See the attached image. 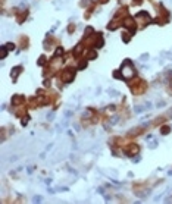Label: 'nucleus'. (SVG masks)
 Listing matches in <instances>:
<instances>
[{"instance_id":"nucleus-28","label":"nucleus","mask_w":172,"mask_h":204,"mask_svg":"<svg viewBox=\"0 0 172 204\" xmlns=\"http://www.w3.org/2000/svg\"><path fill=\"white\" fill-rule=\"evenodd\" d=\"M44 87H50V81L49 79H44Z\"/></svg>"},{"instance_id":"nucleus-22","label":"nucleus","mask_w":172,"mask_h":204,"mask_svg":"<svg viewBox=\"0 0 172 204\" xmlns=\"http://www.w3.org/2000/svg\"><path fill=\"white\" fill-rule=\"evenodd\" d=\"M0 52H2V59H6V56H8V49L5 47V46H2V47H0Z\"/></svg>"},{"instance_id":"nucleus-14","label":"nucleus","mask_w":172,"mask_h":204,"mask_svg":"<svg viewBox=\"0 0 172 204\" xmlns=\"http://www.w3.org/2000/svg\"><path fill=\"white\" fill-rule=\"evenodd\" d=\"M19 43H21V49H28V46H29V40H28L27 35H22L21 40H19Z\"/></svg>"},{"instance_id":"nucleus-21","label":"nucleus","mask_w":172,"mask_h":204,"mask_svg":"<svg viewBox=\"0 0 172 204\" xmlns=\"http://www.w3.org/2000/svg\"><path fill=\"white\" fill-rule=\"evenodd\" d=\"M113 78H118V79H124V75H122L121 69H118V71H115V72H113Z\"/></svg>"},{"instance_id":"nucleus-27","label":"nucleus","mask_w":172,"mask_h":204,"mask_svg":"<svg viewBox=\"0 0 172 204\" xmlns=\"http://www.w3.org/2000/svg\"><path fill=\"white\" fill-rule=\"evenodd\" d=\"M169 93H172V73H171V79H169V85H168Z\"/></svg>"},{"instance_id":"nucleus-3","label":"nucleus","mask_w":172,"mask_h":204,"mask_svg":"<svg viewBox=\"0 0 172 204\" xmlns=\"http://www.w3.org/2000/svg\"><path fill=\"white\" fill-rule=\"evenodd\" d=\"M134 19L137 21V25H138L140 28H146L149 24H152V16H150V13H149L147 10L138 12V13L135 15Z\"/></svg>"},{"instance_id":"nucleus-1","label":"nucleus","mask_w":172,"mask_h":204,"mask_svg":"<svg viewBox=\"0 0 172 204\" xmlns=\"http://www.w3.org/2000/svg\"><path fill=\"white\" fill-rule=\"evenodd\" d=\"M128 85H129V90H131V93H132L134 96H141V94H144L146 90H147V82H146L144 79H140V78L131 81Z\"/></svg>"},{"instance_id":"nucleus-23","label":"nucleus","mask_w":172,"mask_h":204,"mask_svg":"<svg viewBox=\"0 0 172 204\" xmlns=\"http://www.w3.org/2000/svg\"><path fill=\"white\" fill-rule=\"evenodd\" d=\"M5 47H6V49H8L9 52L15 50V44H13V43H6V44H5Z\"/></svg>"},{"instance_id":"nucleus-18","label":"nucleus","mask_w":172,"mask_h":204,"mask_svg":"<svg viewBox=\"0 0 172 204\" xmlns=\"http://www.w3.org/2000/svg\"><path fill=\"white\" fill-rule=\"evenodd\" d=\"M93 34H94V29H93L91 27H87L85 31H84V38H88V37H91Z\"/></svg>"},{"instance_id":"nucleus-8","label":"nucleus","mask_w":172,"mask_h":204,"mask_svg":"<svg viewBox=\"0 0 172 204\" xmlns=\"http://www.w3.org/2000/svg\"><path fill=\"white\" fill-rule=\"evenodd\" d=\"M103 46H105V38H103L101 32H99V34H96V35H94L93 47H96V49H101Z\"/></svg>"},{"instance_id":"nucleus-12","label":"nucleus","mask_w":172,"mask_h":204,"mask_svg":"<svg viewBox=\"0 0 172 204\" xmlns=\"http://www.w3.org/2000/svg\"><path fill=\"white\" fill-rule=\"evenodd\" d=\"M53 44H55V38L49 34V35L46 37V40H44V49L50 50V49H53Z\"/></svg>"},{"instance_id":"nucleus-19","label":"nucleus","mask_w":172,"mask_h":204,"mask_svg":"<svg viewBox=\"0 0 172 204\" xmlns=\"http://www.w3.org/2000/svg\"><path fill=\"white\" fill-rule=\"evenodd\" d=\"M169 132H171V128H169L168 125H162V126H160V134H162V135H168Z\"/></svg>"},{"instance_id":"nucleus-29","label":"nucleus","mask_w":172,"mask_h":204,"mask_svg":"<svg viewBox=\"0 0 172 204\" xmlns=\"http://www.w3.org/2000/svg\"><path fill=\"white\" fill-rule=\"evenodd\" d=\"M143 0H134V5H141Z\"/></svg>"},{"instance_id":"nucleus-4","label":"nucleus","mask_w":172,"mask_h":204,"mask_svg":"<svg viewBox=\"0 0 172 204\" xmlns=\"http://www.w3.org/2000/svg\"><path fill=\"white\" fill-rule=\"evenodd\" d=\"M75 75H77V71L74 68H65L62 72H60V81L65 84H69L75 79Z\"/></svg>"},{"instance_id":"nucleus-16","label":"nucleus","mask_w":172,"mask_h":204,"mask_svg":"<svg viewBox=\"0 0 172 204\" xmlns=\"http://www.w3.org/2000/svg\"><path fill=\"white\" fill-rule=\"evenodd\" d=\"M131 35H132V34H131L129 31L122 32V41H124V43H129V41H131Z\"/></svg>"},{"instance_id":"nucleus-5","label":"nucleus","mask_w":172,"mask_h":204,"mask_svg":"<svg viewBox=\"0 0 172 204\" xmlns=\"http://www.w3.org/2000/svg\"><path fill=\"white\" fill-rule=\"evenodd\" d=\"M124 151L128 157H134L140 153V145L137 143H128L125 147H124Z\"/></svg>"},{"instance_id":"nucleus-6","label":"nucleus","mask_w":172,"mask_h":204,"mask_svg":"<svg viewBox=\"0 0 172 204\" xmlns=\"http://www.w3.org/2000/svg\"><path fill=\"white\" fill-rule=\"evenodd\" d=\"M122 22H124V27H125L131 34H134V32L137 31V28H138V25H137V21H135L134 18H131V16H127Z\"/></svg>"},{"instance_id":"nucleus-10","label":"nucleus","mask_w":172,"mask_h":204,"mask_svg":"<svg viewBox=\"0 0 172 204\" xmlns=\"http://www.w3.org/2000/svg\"><path fill=\"white\" fill-rule=\"evenodd\" d=\"M144 131H146V129H144V126H137V128H132V129L128 132V137L134 138V137H137V135H141Z\"/></svg>"},{"instance_id":"nucleus-13","label":"nucleus","mask_w":172,"mask_h":204,"mask_svg":"<svg viewBox=\"0 0 172 204\" xmlns=\"http://www.w3.org/2000/svg\"><path fill=\"white\" fill-rule=\"evenodd\" d=\"M84 46H85L84 43H78V44H77V47H75L74 52H72L74 57H80V56H81V53L84 52Z\"/></svg>"},{"instance_id":"nucleus-11","label":"nucleus","mask_w":172,"mask_h":204,"mask_svg":"<svg viewBox=\"0 0 172 204\" xmlns=\"http://www.w3.org/2000/svg\"><path fill=\"white\" fill-rule=\"evenodd\" d=\"M27 16H28V9L16 12V21H18V24H22V22L27 19Z\"/></svg>"},{"instance_id":"nucleus-9","label":"nucleus","mask_w":172,"mask_h":204,"mask_svg":"<svg viewBox=\"0 0 172 204\" xmlns=\"http://www.w3.org/2000/svg\"><path fill=\"white\" fill-rule=\"evenodd\" d=\"M22 71H24L22 65L13 66V68H12V71H10V78H12L13 81H16V79H18V76H19V73H22Z\"/></svg>"},{"instance_id":"nucleus-25","label":"nucleus","mask_w":172,"mask_h":204,"mask_svg":"<svg viewBox=\"0 0 172 204\" xmlns=\"http://www.w3.org/2000/svg\"><path fill=\"white\" fill-rule=\"evenodd\" d=\"M44 63H47V59H46V56H40V60H38V65H40V66H43Z\"/></svg>"},{"instance_id":"nucleus-26","label":"nucleus","mask_w":172,"mask_h":204,"mask_svg":"<svg viewBox=\"0 0 172 204\" xmlns=\"http://www.w3.org/2000/svg\"><path fill=\"white\" fill-rule=\"evenodd\" d=\"M74 31H75V25H74V24H71L69 27H68V32H69V34H72Z\"/></svg>"},{"instance_id":"nucleus-17","label":"nucleus","mask_w":172,"mask_h":204,"mask_svg":"<svg viewBox=\"0 0 172 204\" xmlns=\"http://www.w3.org/2000/svg\"><path fill=\"white\" fill-rule=\"evenodd\" d=\"M87 65H88V59H83V60H80V62H78V69H80V71H83V69H85V68H87Z\"/></svg>"},{"instance_id":"nucleus-7","label":"nucleus","mask_w":172,"mask_h":204,"mask_svg":"<svg viewBox=\"0 0 172 204\" xmlns=\"http://www.w3.org/2000/svg\"><path fill=\"white\" fill-rule=\"evenodd\" d=\"M24 101H25V97L22 94H15L10 100V104L13 107H19V106H24Z\"/></svg>"},{"instance_id":"nucleus-15","label":"nucleus","mask_w":172,"mask_h":204,"mask_svg":"<svg viewBox=\"0 0 172 204\" xmlns=\"http://www.w3.org/2000/svg\"><path fill=\"white\" fill-rule=\"evenodd\" d=\"M118 27H119V19H113V21H110V22H109L108 29H109V31H115Z\"/></svg>"},{"instance_id":"nucleus-20","label":"nucleus","mask_w":172,"mask_h":204,"mask_svg":"<svg viewBox=\"0 0 172 204\" xmlns=\"http://www.w3.org/2000/svg\"><path fill=\"white\" fill-rule=\"evenodd\" d=\"M96 57H97V53H96V52H93V50H90V52H88L87 59H88V60H94Z\"/></svg>"},{"instance_id":"nucleus-24","label":"nucleus","mask_w":172,"mask_h":204,"mask_svg":"<svg viewBox=\"0 0 172 204\" xmlns=\"http://www.w3.org/2000/svg\"><path fill=\"white\" fill-rule=\"evenodd\" d=\"M55 56H59V57H62V56H63V49H62V47H57V50H56Z\"/></svg>"},{"instance_id":"nucleus-2","label":"nucleus","mask_w":172,"mask_h":204,"mask_svg":"<svg viewBox=\"0 0 172 204\" xmlns=\"http://www.w3.org/2000/svg\"><path fill=\"white\" fill-rule=\"evenodd\" d=\"M119 69H121V72L124 75V79H131L132 76L137 75V71H135V68L132 65V60H129V59H125Z\"/></svg>"}]
</instances>
